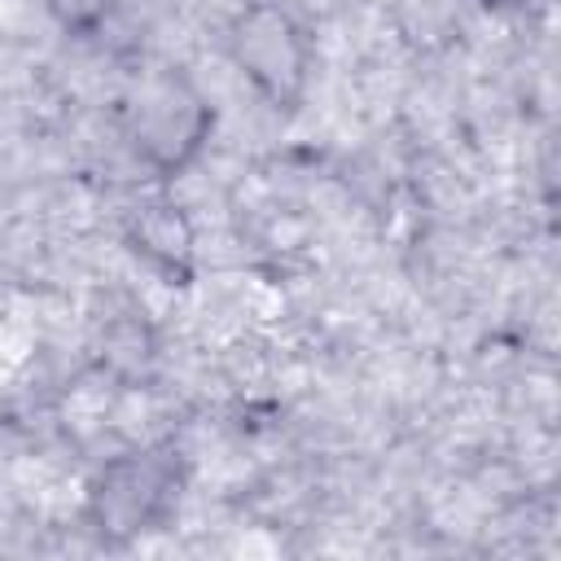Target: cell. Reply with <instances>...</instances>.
Masks as SVG:
<instances>
[{"mask_svg":"<svg viewBox=\"0 0 561 561\" xmlns=\"http://www.w3.org/2000/svg\"><path fill=\"white\" fill-rule=\"evenodd\" d=\"M210 127H215V110L171 66L145 75L127 105L131 149L158 180H175L210 140Z\"/></svg>","mask_w":561,"mask_h":561,"instance_id":"6da1fadb","label":"cell"},{"mask_svg":"<svg viewBox=\"0 0 561 561\" xmlns=\"http://www.w3.org/2000/svg\"><path fill=\"white\" fill-rule=\"evenodd\" d=\"M127 241L171 285H184L193 276V224L171 197L140 202L127 219Z\"/></svg>","mask_w":561,"mask_h":561,"instance_id":"277c9868","label":"cell"},{"mask_svg":"<svg viewBox=\"0 0 561 561\" xmlns=\"http://www.w3.org/2000/svg\"><path fill=\"white\" fill-rule=\"evenodd\" d=\"M44 9L66 35H92L114 18L118 0H44Z\"/></svg>","mask_w":561,"mask_h":561,"instance_id":"5b68a950","label":"cell"},{"mask_svg":"<svg viewBox=\"0 0 561 561\" xmlns=\"http://www.w3.org/2000/svg\"><path fill=\"white\" fill-rule=\"evenodd\" d=\"M228 57L272 110H298L311 83V35L276 0H250L228 26Z\"/></svg>","mask_w":561,"mask_h":561,"instance_id":"3957f363","label":"cell"},{"mask_svg":"<svg viewBox=\"0 0 561 561\" xmlns=\"http://www.w3.org/2000/svg\"><path fill=\"white\" fill-rule=\"evenodd\" d=\"M482 4H513V0H482Z\"/></svg>","mask_w":561,"mask_h":561,"instance_id":"8992f818","label":"cell"},{"mask_svg":"<svg viewBox=\"0 0 561 561\" xmlns=\"http://www.w3.org/2000/svg\"><path fill=\"white\" fill-rule=\"evenodd\" d=\"M180 495V460L171 447L114 456L88 482V522L105 543H131L158 530Z\"/></svg>","mask_w":561,"mask_h":561,"instance_id":"7a4b0ae2","label":"cell"}]
</instances>
